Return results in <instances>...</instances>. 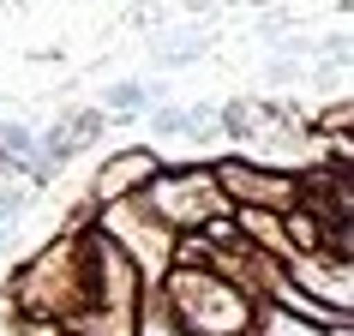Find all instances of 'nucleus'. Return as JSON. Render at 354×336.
Listing matches in <instances>:
<instances>
[{
	"mask_svg": "<svg viewBox=\"0 0 354 336\" xmlns=\"http://www.w3.org/2000/svg\"><path fill=\"white\" fill-rule=\"evenodd\" d=\"M30 150H37L30 127H0V156H30Z\"/></svg>",
	"mask_w": 354,
	"mask_h": 336,
	"instance_id": "obj_1",
	"label": "nucleus"
},
{
	"mask_svg": "<svg viewBox=\"0 0 354 336\" xmlns=\"http://www.w3.org/2000/svg\"><path fill=\"white\" fill-rule=\"evenodd\" d=\"M109 102H114V109H145V91H138V84H114Z\"/></svg>",
	"mask_w": 354,
	"mask_h": 336,
	"instance_id": "obj_2",
	"label": "nucleus"
}]
</instances>
